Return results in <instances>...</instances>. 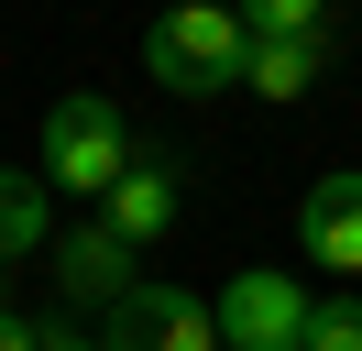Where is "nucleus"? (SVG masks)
Listing matches in <instances>:
<instances>
[{
    "label": "nucleus",
    "mask_w": 362,
    "mask_h": 351,
    "mask_svg": "<svg viewBox=\"0 0 362 351\" xmlns=\"http://www.w3.org/2000/svg\"><path fill=\"white\" fill-rule=\"evenodd\" d=\"M0 318H11V275H0Z\"/></svg>",
    "instance_id": "14"
},
{
    "label": "nucleus",
    "mask_w": 362,
    "mask_h": 351,
    "mask_svg": "<svg viewBox=\"0 0 362 351\" xmlns=\"http://www.w3.org/2000/svg\"><path fill=\"white\" fill-rule=\"evenodd\" d=\"M308 285L286 275V263H242V275L209 297V329H220V351H296L308 340Z\"/></svg>",
    "instance_id": "3"
},
{
    "label": "nucleus",
    "mask_w": 362,
    "mask_h": 351,
    "mask_svg": "<svg viewBox=\"0 0 362 351\" xmlns=\"http://www.w3.org/2000/svg\"><path fill=\"white\" fill-rule=\"evenodd\" d=\"M55 241V209H45V176H23V165H0V275L23 253H45Z\"/></svg>",
    "instance_id": "8"
},
{
    "label": "nucleus",
    "mask_w": 362,
    "mask_h": 351,
    "mask_svg": "<svg viewBox=\"0 0 362 351\" xmlns=\"http://www.w3.org/2000/svg\"><path fill=\"white\" fill-rule=\"evenodd\" d=\"M318 77H329V44H252V66H242L252 99H308Z\"/></svg>",
    "instance_id": "9"
},
{
    "label": "nucleus",
    "mask_w": 362,
    "mask_h": 351,
    "mask_svg": "<svg viewBox=\"0 0 362 351\" xmlns=\"http://www.w3.org/2000/svg\"><path fill=\"white\" fill-rule=\"evenodd\" d=\"M45 253H55V285H66L77 307H121V297L143 285V275H132V241H121L110 219H77V231H55Z\"/></svg>",
    "instance_id": "7"
},
{
    "label": "nucleus",
    "mask_w": 362,
    "mask_h": 351,
    "mask_svg": "<svg viewBox=\"0 0 362 351\" xmlns=\"http://www.w3.org/2000/svg\"><path fill=\"white\" fill-rule=\"evenodd\" d=\"M45 351H99V340H88V329H45Z\"/></svg>",
    "instance_id": "13"
},
{
    "label": "nucleus",
    "mask_w": 362,
    "mask_h": 351,
    "mask_svg": "<svg viewBox=\"0 0 362 351\" xmlns=\"http://www.w3.org/2000/svg\"><path fill=\"white\" fill-rule=\"evenodd\" d=\"M143 66H154V88H176V99H220V88H242L252 33H242L230 0H165V11L143 22Z\"/></svg>",
    "instance_id": "1"
},
{
    "label": "nucleus",
    "mask_w": 362,
    "mask_h": 351,
    "mask_svg": "<svg viewBox=\"0 0 362 351\" xmlns=\"http://www.w3.org/2000/svg\"><path fill=\"white\" fill-rule=\"evenodd\" d=\"M296 253H308V263H329L340 285L362 275V165L318 176V187L296 197Z\"/></svg>",
    "instance_id": "6"
},
{
    "label": "nucleus",
    "mask_w": 362,
    "mask_h": 351,
    "mask_svg": "<svg viewBox=\"0 0 362 351\" xmlns=\"http://www.w3.org/2000/svg\"><path fill=\"white\" fill-rule=\"evenodd\" d=\"M176 176H187L176 154H143V143H132V165L110 176L99 219H110V231L132 241V253H143V241H165V231H176V209H187V187H176Z\"/></svg>",
    "instance_id": "5"
},
{
    "label": "nucleus",
    "mask_w": 362,
    "mask_h": 351,
    "mask_svg": "<svg viewBox=\"0 0 362 351\" xmlns=\"http://www.w3.org/2000/svg\"><path fill=\"white\" fill-rule=\"evenodd\" d=\"M0 351H45V329H33V318H0Z\"/></svg>",
    "instance_id": "12"
},
{
    "label": "nucleus",
    "mask_w": 362,
    "mask_h": 351,
    "mask_svg": "<svg viewBox=\"0 0 362 351\" xmlns=\"http://www.w3.org/2000/svg\"><path fill=\"white\" fill-rule=\"evenodd\" d=\"M132 165V121H121L99 88H66V99L45 110V154H33V176L66 197H110V176Z\"/></svg>",
    "instance_id": "2"
},
{
    "label": "nucleus",
    "mask_w": 362,
    "mask_h": 351,
    "mask_svg": "<svg viewBox=\"0 0 362 351\" xmlns=\"http://www.w3.org/2000/svg\"><path fill=\"white\" fill-rule=\"evenodd\" d=\"M88 340H99V351H220V329H209V297H187V285H154V275H143L121 307H99Z\"/></svg>",
    "instance_id": "4"
},
{
    "label": "nucleus",
    "mask_w": 362,
    "mask_h": 351,
    "mask_svg": "<svg viewBox=\"0 0 362 351\" xmlns=\"http://www.w3.org/2000/svg\"><path fill=\"white\" fill-rule=\"evenodd\" d=\"M242 33L252 44H340V0H252Z\"/></svg>",
    "instance_id": "10"
},
{
    "label": "nucleus",
    "mask_w": 362,
    "mask_h": 351,
    "mask_svg": "<svg viewBox=\"0 0 362 351\" xmlns=\"http://www.w3.org/2000/svg\"><path fill=\"white\" fill-rule=\"evenodd\" d=\"M296 351H362V297H318L308 307V340Z\"/></svg>",
    "instance_id": "11"
}]
</instances>
